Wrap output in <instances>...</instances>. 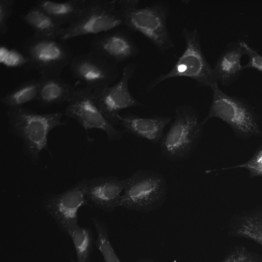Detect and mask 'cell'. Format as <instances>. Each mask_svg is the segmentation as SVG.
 I'll return each mask as SVG.
<instances>
[{
    "mask_svg": "<svg viewBox=\"0 0 262 262\" xmlns=\"http://www.w3.org/2000/svg\"><path fill=\"white\" fill-rule=\"evenodd\" d=\"M62 116L61 112L41 114L25 107L6 112L9 132L23 141L24 152L33 164H38L43 150L49 151V133L66 125Z\"/></svg>",
    "mask_w": 262,
    "mask_h": 262,
    "instance_id": "obj_1",
    "label": "cell"
},
{
    "mask_svg": "<svg viewBox=\"0 0 262 262\" xmlns=\"http://www.w3.org/2000/svg\"><path fill=\"white\" fill-rule=\"evenodd\" d=\"M138 0L117 1L123 26L147 38L161 54L174 47L167 27L169 6L165 2H156L139 8Z\"/></svg>",
    "mask_w": 262,
    "mask_h": 262,
    "instance_id": "obj_2",
    "label": "cell"
},
{
    "mask_svg": "<svg viewBox=\"0 0 262 262\" xmlns=\"http://www.w3.org/2000/svg\"><path fill=\"white\" fill-rule=\"evenodd\" d=\"M181 36L185 43V49L172 69L167 73L155 78L147 86L150 93L160 83L172 78L185 77L194 80L200 86L211 88L218 84L213 68L207 60L202 50L200 34L196 29L184 28Z\"/></svg>",
    "mask_w": 262,
    "mask_h": 262,
    "instance_id": "obj_3",
    "label": "cell"
},
{
    "mask_svg": "<svg viewBox=\"0 0 262 262\" xmlns=\"http://www.w3.org/2000/svg\"><path fill=\"white\" fill-rule=\"evenodd\" d=\"M203 128L199 114L192 106L183 104L177 106L174 121L160 142L161 156L171 161L187 160L201 139Z\"/></svg>",
    "mask_w": 262,
    "mask_h": 262,
    "instance_id": "obj_4",
    "label": "cell"
},
{
    "mask_svg": "<svg viewBox=\"0 0 262 262\" xmlns=\"http://www.w3.org/2000/svg\"><path fill=\"white\" fill-rule=\"evenodd\" d=\"M123 193L120 206L148 213L161 207L166 201L167 184L165 177L150 169H138L122 180Z\"/></svg>",
    "mask_w": 262,
    "mask_h": 262,
    "instance_id": "obj_5",
    "label": "cell"
},
{
    "mask_svg": "<svg viewBox=\"0 0 262 262\" xmlns=\"http://www.w3.org/2000/svg\"><path fill=\"white\" fill-rule=\"evenodd\" d=\"M212 99L208 115L201 122L204 124L212 118L220 119L227 124L239 138L248 139L261 136L257 123L259 118L252 106L245 99L229 96L218 84L212 86Z\"/></svg>",
    "mask_w": 262,
    "mask_h": 262,
    "instance_id": "obj_6",
    "label": "cell"
},
{
    "mask_svg": "<svg viewBox=\"0 0 262 262\" xmlns=\"http://www.w3.org/2000/svg\"><path fill=\"white\" fill-rule=\"evenodd\" d=\"M123 26L117 1L90 0L79 17L63 28L59 38L67 41L81 36L102 33Z\"/></svg>",
    "mask_w": 262,
    "mask_h": 262,
    "instance_id": "obj_7",
    "label": "cell"
},
{
    "mask_svg": "<svg viewBox=\"0 0 262 262\" xmlns=\"http://www.w3.org/2000/svg\"><path fill=\"white\" fill-rule=\"evenodd\" d=\"M23 50L29 60L27 68L36 70L40 76H60L75 56L66 41L33 35L25 43Z\"/></svg>",
    "mask_w": 262,
    "mask_h": 262,
    "instance_id": "obj_8",
    "label": "cell"
},
{
    "mask_svg": "<svg viewBox=\"0 0 262 262\" xmlns=\"http://www.w3.org/2000/svg\"><path fill=\"white\" fill-rule=\"evenodd\" d=\"M88 181L83 178L63 192L48 193L40 200L41 208L65 235H69L71 230L78 225L79 208L89 205L85 196Z\"/></svg>",
    "mask_w": 262,
    "mask_h": 262,
    "instance_id": "obj_9",
    "label": "cell"
},
{
    "mask_svg": "<svg viewBox=\"0 0 262 262\" xmlns=\"http://www.w3.org/2000/svg\"><path fill=\"white\" fill-rule=\"evenodd\" d=\"M136 69V64H126L121 77L115 84L108 87L93 91V101L107 121L115 127L120 124L119 113L124 109L143 106L130 94L128 88L129 81L133 78Z\"/></svg>",
    "mask_w": 262,
    "mask_h": 262,
    "instance_id": "obj_10",
    "label": "cell"
},
{
    "mask_svg": "<svg viewBox=\"0 0 262 262\" xmlns=\"http://www.w3.org/2000/svg\"><path fill=\"white\" fill-rule=\"evenodd\" d=\"M92 92L85 86L76 89L66 108V116L76 120L86 134L89 129H99L105 133L109 141H119L124 132L116 129L105 119L93 101Z\"/></svg>",
    "mask_w": 262,
    "mask_h": 262,
    "instance_id": "obj_11",
    "label": "cell"
},
{
    "mask_svg": "<svg viewBox=\"0 0 262 262\" xmlns=\"http://www.w3.org/2000/svg\"><path fill=\"white\" fill-rule=\"evenodd\" d=\"M69 67L74 78L92 91L111 86L119 75L117 65L92 51L75 56Z\"/></svg>",
    "mask_w": 262,
    "mask_h": 262,
    "instance_id": "obj_12",
    "label": "cell"
},
{
    "mask_svg": "<svg viewBox=\"0 0 262 262\" xmlns=\"http://www.w3.org/2000/svg\"><path fill=\"white\" fill-rule=\"evenodd\" d=\"M91 51L117 65L137 56L140 50L127 29L117 27L93 37Z\"/></svg>",
    "mask_w": 262,
    "mask_h": 262,
    "instance_id": "obj_13",
    "label": "cell"
},
{
    "mask_svg": "<svg viewBox=\"0 0 262 262\" xmlns=\"http://www.w3.org/2000/svg\"><path fill=\"white\" fill-rule=\"evenodd\" d=\"M123 185L114 176H99L88 179L85 196L89 206L105 212L114 211L120 206Z\"/></svg>",
    "mask_w": 262,
    "mask_h": 262,
    "instance_id": "obj_14",
    "label": "cell"
},
{
    "mask_svg": "<svg viewBox=\"0 0 262 262\" xmlns=\"http://www.w3.org/2000/svg\"><path fill=\"white\" fill-rule=\"evenodd\" d=\"M120 124L124 133L133 135L137 138L145 139L153 144L160 142L164 136V129L170 123L169 116H155L143 118L128 113L119 116Z\"/></svg>",
    "mask_w": 262,
    "mask_h": 262,
    "instance_id": "obj_15",
    "label": "cell"
},
{
    "mask_svg": "<svg viewBox=\"0 0 262 262\" xmlns=\"http://www.w3.org/2000/svg\"><path fill=\"white\" fill-rule=\"evenodd\" d=\"M245 54L246 50L242 40L230 42L220 53L213 69L222 86H230L241 76L243 70L241 58Z\"/></svg>",
    "mask_w": 262,
    "mask_h": 262,
    "instance_id": "obj_16",
    "label": "cell"
},
{
    "mask_svg": "<svg viewBox=\"0 0 262 262\" xmlns=\"http://www.w3.org/2000/svg\"><path fill=\"white\" fill-rule=\"evenodd\" d=\"M37 101L43 107L69 102L76 89L60 76H40Z\"/></svg>",
    "mask_w": 262,
    "mask_h": 262,
    "instance_id": "obj_17",
    "label": "cell"
},
{
    "mask_svg": "<svg viewBox=\"0 0 262 262\" xmlns=\"http://www.w3.org/2000/svg\"><path fill=\"white\" fill-rule=\"evenodd\" d=\"M228 233L231 237L252 240L262 246V209L234 216L230 222Z\"/></svg>",
    "mask_w": 262,
    "mask_h": 262,
    "instance_id": "obj_18",
    "label": "cell"
},
{
    "mask_svg": "<svg viewBox=\"0 0 262 262\" xmlns=\"http://www.w3.org/2000/svg\"><path fill=\"white\" fill-rule=\"evenodd\" d=\"M21 19L31 28L33 35L37 37L59 39L63 31V28L36 5Z\"/></svg>",
    "mask_w": 262,
    "mask_h": 262,
    "instance_id": "obj_19",
    "label": "cell"
},
{
    "mask_svg": "<svg viewBox=\"0 0 262 262\" xmlns=\"http://www.w3.org/2000/svg\"><path fill=\"white\" fill-rule=\"evenodd\" d=\"M86 3L85 0H70L62 3L41 0L37 1L36 5L61 26L73 23L79 17Z\"/></svg>",
    "mask_w": 262,
    "mask_h": 262,
    "instance_id": "obj_20",
    "label": "cell"
},
{
    "mask_svg": "<svg viewBox=\"0 0 262 262\" xmlns=\"http://www.w3.org/2000/svg\"><path fill=\"white\" fill-rule=\"evenodd\" d=\"M39 88L38 79H29L4 95L1 102L9 110L20 108L25 104L37 100Z\"/></svg>",
    "mask_w": 262,
    "mask_h": 262,
    "instance_id": "obj_21",
    "label": "cell"
},
{
    "mask_svg": "<svg viewBox=\"0 0 262 262\" xmlns=\"http://www.w3.org/2000/svg\"><path fill=\"white\" fill-rule=\"evenodd\" d=\"M75 250L77 262H91L93 246L96 239L94 231L90 227L77 225L69 233Z\"/></svg>",
    "mask_w": 262,
    "mask_h": 262,
    "instance_id": "obj_22",
    "label": "cell"
},
{
    "mask_svg": "<svg viewBox=\"0 0 262 262\" xmlns=\"http://www.w3.org/2000/svg\"><path fill=\"white\" fill-rule=\"evenodd\" d=\"M97 237L95 246L101 253L105 262H122L113 248L108 234V228L106 224L101 219L95 216L91 217Z\"/></svg>",
    "mask_w": 262,
    "mask_h": 262,
    "instance_id": "obj_23",
    "label": "cell"
},
{
    "mask_svg": "<svg viewBox=\"0 0 262 262\" xmlns=\"http://www.w3.org/2000/svg\"><path fill=\"white\" fill-rule=\"evenodd\" d=\"M0 62L8 68L28 67L29 60L24 53L17 50L9 48L5 45L0 47Z\"/></svg>",
    "mask_w": 262,
    "mask_h": 262,
    "instance_id": "obj_24",
    "label": "cell"
},
{
    "mask_svg": "<svg viewBox=\"0 0 262 262\" xmlns=\"http://www.w3.org/2000/svg\"><path fill=\"white\" fill-rule=\"evenodd\" d=\"M221 262H262V254L242 245L230 248Z\"/></svg>",
    "mask_w": 262,
    "mask_h": 262,
    "instance_id": "obj_25",
    "label": "cell"
},
{
    "mask_svg": "<svg viewBox=\"0 0 262 262\" xmlns=\"http://www.w3.org/2000/svg\"><path fill=\"white\" fill-rule=\"evenodd\" d=\"M236 168L247 169L250 173V178L262 177V144L254 152L253 155L247 162L240 165L223 168L220 170H227Z\"/></svg>",
    "mask_w": 262,
    "mask_h": 262,
    "instance_id": "obj_26",
    "label": "cell"
},
{
    "mask_svg": "<svg viewBox=\"0 0 262 262\" xmlns=\"http://www.w3.org/2000/svg\"><path fill=\"white\" fill-rule=\"evenodd\" d=\"M242 42L246 50V55L249 58L247 63L243 66V69H252L262 73V55L246 41L242 40Z\"/></svg>",
    "mask_w": 262,
    "mask_h": 262,
    "instance_id": "obj_27",
    "label": "cell"
},
{
    "mask_svg": "<svg viewBox=\"0 0 262 262\" xmlns=\"http://www.w3.org/2000/svg\"><path fill=\"white\" fill-rule=\"evenodd\" d=\"M14 3L13 0H0V33L2 35L8 32V21L13 13Z\"/></svg>",
    "mask_w": 262,
    "mask_h": 262,
    "instance_id": "obj_28",
    "label": "cell"
},
{
    "mask_svg": "<svg viewBox=\"0 0 262 262\" xmlns=\"http://www.w3.org/2000/svg\"><path fill=\"white\" fill-rule=\"evenodd\" d=\"M136 262H155L150 258H143L138 259Z\"/></svg>",
    "mask_w": 262,
    "mask_h": 262,
    "instance_id": "obj_29",
    "label": "cell"
},
{
    "mask_svg": "<svg viewBox=\"0 0 262 262\" xmlns=\"http://www.w3.org/2000/svg\"><path fill=\"white\" fill-rule=\"evenodd\" d=\"M70 262H77V261L76 260H75L71 258Z\"/></svg>",
    "mask_w": 262,
    "mask_h": 262,
    "instance_id": "obj_30",
    "label": "cell"
},
{
    "mask_svg": "<svg viewBox=\"0 0 262 262\" xmlns=\"http://www.w3.org/2000/svg\"><path fill=\"white\" fill-rule=\"evenodd\" d=\"M261 136H262V134H261Z\"/></svg>",
    "mask_w": 262,
    "mask_h": 262,
    "instance_id": "obj_31",
    "label": "cell"
},
{
    "mask_svg": "<svg viewBox=\"0 0 262 262\" xmlns=\"http://www.w3.org/2000/svg\"><path fill=\"white\" fill-rule=\"evenodd\" d=\"M26 262H28V261H26Z\"/></svg>",
    "mask_w": 262,
    "mask_h": 262,
    "instance_id": "obj_32",
    "label": "cell"
}]
</instances>
